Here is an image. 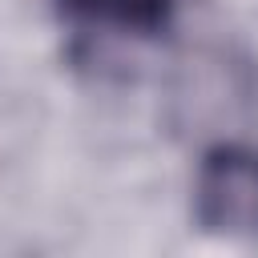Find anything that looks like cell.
Masks as SVG:
<instances>
[{"label":"cell","mask_w":258,"mask_h":258,"mask_svg":"<svg viewBox=\"0 0 258 258\" xmlns=\"http://www.w3.org/2000/svg\"><path fill=\"white\" fill-rule=\"evenodd\" d=\"M64 12L73 16H89V20H105V24H121L129 32H161L173 16L177 0H56Z\"/></svg>","instance_id":"3"},{"label":"cell","mask_w":258,"mask_h":258,"mask_svg":"<svg viewBox=\"0 0 258 258\" xmlns=\"http://www.w3.org/2000/svg\"><path fill=\"white\" fill-rule=\"evenodd\" d=\"M194 214L210 234H258V149L222 141L202 157L194 181Z\"/></svg>","instance_id":"2"},{"label":"cell","mask_w":258,"mask_h":258,"mask_svg":"<svg viewBox=\"0 0 258 258\" xmlns=\"http://www.w3.org/2000/svg\"><path fill=\"white\" fill-rule=\"evenodd\" d=\"M258 97V77L246 56L238 52H194L181 60L177 85H173V109L177 125L189 133H218L234 125Z\"/></svg>","instance_id":"1"}]
</instances>
